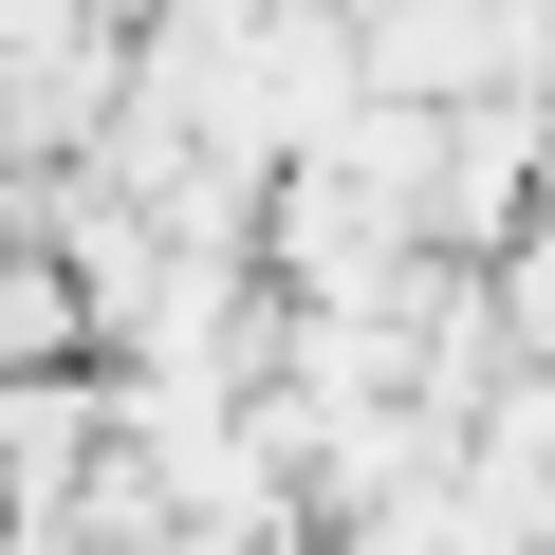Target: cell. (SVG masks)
Returning a JSON list of instances; mask_svg holds the SVG:
<instances>
[{"label":"cell","mask_w":555,"mask_h":555,"mask_svg":"<svg viewBox=\"0 0 555 555\" xmlns=\"http://www.w3.org/2000/svg\"><path fill=\"white\" fill-rule=\"evenodd\" d=\"M0 371H93V315H75L56 241H0Z\"/></svg>","instance_id":"cell-1"}]
</instances>
